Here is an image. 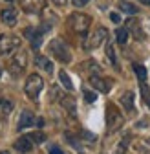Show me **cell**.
I'll use <instances>...</instances> for the list:
<instances>
[{
    "instance_id": "obj_7",
    "label": "cell",
    "mask_w": 150,
    "mask_h": 154,
    "mask_svg": "<svg viewBox=\"0 0 150 154\" xmlns=\"http://www.w3.org/2000/svg\"><path fill=\"white\" fill-rule=\"evenodd\" d=\"M24 68H26V53H24V51L15 53V57H13L11 63H9V72H11L13 75H18Z\"/></svg>"
},
{
    "instance_id": "obj_1",
    "label": "cell",
    "mask_w": 150,
    "mask_h": 154,
    "mask_svg": "<svg viewBox=\"0 0 150 154\" xmlns=\"http://www.w3.org/2000/svg\"><path fill=\"white\" fill-rule=\"evenodd\" d=\"M124 123V118H123V114L114 106V105H108L106 106V125H108V134H114L117 132Z\"/></svg>"
},
{
    "instance_id": "obj_18",
    "label": "cell",
    "mask_w": 150,
    "mask_h": 154,
    "mask_svg": "<svg viewBox=\"0 0 150 154\" xmlns=\"http://www.w3.org/2000/svg\"><path fill=\"white\" fill-rule=\"evenodd\" d=\"M119 8H121V11H124V13H128V15H136V13H137V8H136L134 4H130V2H121Z\"/></svg>"
},
{
    "instance_id": "obj_12",
    "label": "cell",
    "mask_w": 150,
    "mask_h": 154,
    "mask_svg": "<svg viewBox=\"0 0 150 154\" xmlns=\"http://www.w3.org/2000/svg\"><path fill=\"white\" fill-rule=\"evenodd\" d=\"M90 83H92V86H95L99 92H108L110 90V81L101 79V77H97V75H92L90 77Z\"/></svg>"
},
{
    "instance_id": "obj_4",
    "label": "cell",
    "mask_w": 150,
    "mask_h": 154,
    "mask_svg": "<svg viewBox=\"0 0 150 154\" xmlns=\"http://www.w3.org/2000/svg\"><path fill=\"white\" fill-rule=\"evenodd\" d=\"M42 88H44V81H42V77L39 73H31L28 79H26L24 90H26V94H28L29 99H37V97H39V94H40Z\"/></svg>"
},
{
    "instance_id": "obj_27",
    "label": "cell",
    "mask_w": 150,
    "mask_h": 154,
    "mask_svg": "<svg viewBox=\"0 0 150 154\" xmlns=\"http://www.w3.org/2000/svg\"><path fill=\"white\" fill-rule=\"evenodd\" d=\"M50 154H64V152H62L59 147H51V149H50Z\"/></svg>"
},
{
    "instance_id": "obj_10",
    "label": "cell",
    "mask_w": 150,
    "mask_h": 154,
    "mask_svg": "<svg viewBox=\"0 0 150 154\" xmlns=\"http://www.w3.org/2000/svg\"><path fill=\"white\" fill-rule=\"evenodd\" d=\"M2 22L8 24V26H15L16 24V9L15 8H6L2 9Z\"/></svg>"
},
{
    "instance_id": "obj_13",
    "label": "cell",
    "mask_w": 150,
    "mask_h": 154,
    "mask_svg": "<svg viewBox=\"0 0 150 154\" xmlns=\"http://www.w3.org/2000/svg\"><path fill=\"white\" fill-rule=\"evenodd\" d=\"M35 64L39 66V68H42L44 72H48V73L53 72V64H51V61L48 59V57H44V55H37V57H35Z\"/></svg>"
},
{
    "instance_id": "obj_31",
    "label": "cell",
    "mask_w": 150,
    "mask_h": 154,
    "mask_svg": "<svg viewBox=\"0 0 150 154\" xmlns=\"http://www.w3.org/2000/svg\"><path fill=\"white\" fill-rule=\"evenodd\" d=\"M141 4H146V6H150V0H141Z\"/></svg>"
},
{
    "instance_id": "obj_20",
    "label": "cell",
    "mask_w": 150,
    "mask_h": 154,
    "mask_svg": "<svg viewBox=\"0 0 150 154\" xmlns=\"http://www.w3.org/2000/svg\"><path fill=\"white\" fill-rule=\"evenodd\" d=\"M116 37H117V42L119 44H126V41H128V31L124 28H119L116 31Z\"/></svg>"
},
{
    "instance_id": "obj_2",
    "label": "cell",
    "mask_w": 150,
    "mask_h": 154,
    "mask_svg": "<svg viewBox=\"0 0 150 154\" xmlns=\"http://www.w3.org/2000/svg\"><path fill=\"white\" fill-rule=\"evenodd\" d=\"M68 24H70V28H71L73 31L84 35V33L88 31L90 24H92V18H90L88 15H84V13H73V15H70V18H68Z\"/></svg>"
},
{
    "instance_id": "obj_11",
    "label": "cell",
    "mask_w": 150,
    "mask_h": 154,
    "mask_svg": "<svg viewBox=\"0 0 150 154\" xmlns=\"http://www.w3.org/2000/svg\"><path fill=\"white\" fill-rule=\"evenodd\" d=\"M15 149H16L18 152H29V150L33 149V141H31L28 136L18 138V140L15 141Z\"/></svg>"
},
{
    "instance_id": "obj_21",
    "label": "cell",
    "mask_w": 150,
    "mask_h": 154,
    "mask_svg": "<svg viewBox=\"0 0 150 154\" xmlns=\"http://www.w3.org/2000/svg\"><path fill=\"white\" fill-rule=\"evenodd\" d=\"M59 79H61V83H62V85H64V86H66L68 90H73V85H71V79H70V75H68V73H66L64 70H62V72L59 73Z\"/></svg>"
},
{
    "instance_id": "obj_32",
    "label": "cell",
    "mask_w": 150,
    "mask_h": 154,
    "mask_svg": "<svg viewBox=\"0 0 150 154\" xmlns=\"http://www.w3.org/2000/svg\"><path fill=\"white\" fill-rule=\"evenodd\" d=\"M0 154H9V152H8V150H2V152H0Z\"/></svg>"
},
{
    "instance_id": "obj_14",
    "label": "cell",
    "mask_w": 150,
    "mask_h": 154,
    "mask_svg": "<svg viewBox=\"0 0 150 154\" xmlns=\"http://www.w3.org/2000/svg\"><path fill=\"white\" fill-rule=\"evenodd\" d=\"M126 24H128V29L134 33V37L137 38V41H143V38H145V33H143V29L139 28V22L132 18V20H128Z\"/></svg>"
},
{
    "instance_id": "obj_25",
    "label": "cell",
    "mask_w": 150,
    "mask_h": 154,
    "mask_svg": "<svg viewBox=\"0 0 150 154\" xmlns=\"http://www.w3.org/2000/svg\"><path fill=\"white\" fill-rule=\"evenodd\" d=\"M11 108H13V103L11 101H2V110H4V114H9L11 112Z\"/></svg>"
},
{
    "instance_id": "obj_5",
    "label": "cell",
    "mask_w": 150,
    "mask_h": 154,
    "mask_svg": "<svg viewBox=\"0 0 150 154\" xmlns=\"http://www.w3.org/2000/svg\"><path fill=\"white\" fill-rule=\"evenodd\" d=\"M108 37V31L106 28H97L95 31H93L86 41H84V50H93V48H97L104 42V38Z\"/></svg>"
},
{
    "instance_id": "obj_8",
    "label": "cell",
    "mask_w": 150,
    "mask_h": 154,
    "mask_svg": "<svg viewBox=\"0 0 150 154\" xmlns=\"http://www.w3.org/2000/svg\"><path fill=\"white\" fill-rule=\"evenodd\" d=\"M20 6L26 13H40L46 8V0H20Z\"/></svg>"
},
{
    "instance_id": "obj_17",
    "label": "cell",
    "mask_w": 150,
    "mask_h": 154,
    "mask_svg": "<svg viewBox=\"0 0 150 154\" xmlns=\"http://www.w3.org/2000/svg\"><path fill=\"white\" fill-rule=\"evenodd\" d=\"M139 88H141V97L145 99V103H146V105H148V108H150V88H148L143 81L139 83Z\"/></svg>"
},
{
    "instance_id": "obj_23",
    "label": "cell",
    "mask_w": 150,
    "mask_h": 154,
    "mask_svg": "<svg viewBox=\"0 0 150 154\" xmlns=\"http://www.w3.org/2000/svg\"><path fill=\"white\" fill-rule=\"evenodd\" d=\"M126 147H128V140L124 138V140H121V143L117 145V149H116V154H124V152H126Z\"/></svg>"
},
{
    "instance_id": "obj_6",
    "label": "cell",
    "mask_w": 150,
    "mask_h": 154,
    "mask_svg": "<svg viewBox=\"0 0 150 154\" xmlns=\"http://www.w3.org/2000/svg\"><path fill=\"white\" fill-rule=\"evenodd\" d=\"M20 46V38L15 35H0V53H11Z\"/></svg>"
},
{
    "instance_id": "obj_15",
    "label": "cell",
    "mask_w": 150,
    "mask_h": 154,
    "mask_svg": "<svg viewBox=\"0 0 150 154\" xmlns=\"http://www.w3.org/2000/svg\"><path fill=\"white\" fill-rule=\"evenodd\" d=\"M121 105L126 108V112H132L134 110V94L132 92H126L121 95Z\"/></svg>"
},
{
    "instance_id": "obj_34",
    "label": "cell",
    "mask_w": 150,
    "mask_h": 154,
    "mask_svg": "<svg viewBox=\"0 0 150 154\" xmlns=\"http://www.w3.org/2000/svg\"><path fill=\"white\" fill-rule=\"evenodd\" d=\"M0 75H2V70H0Z\"/></svg>"
},
{
    "instance_id": "obj_16",
    "label": "cell",
    "mask_w": 150,
    "mask_h": 154,
    "mask_svg": "<svg viewBox=\"0 0 150 154\" xmlns=\"http://www.w3.org/2000/svg\"><path fill=\"white\" fill-rule=\"evenodd\" d=\"M61 103H62V106H64L66 110H70L71 116L75 114V99H73V97H68V95H66V97L61 99Z\"/></svg>"
},
{
    "instance_id": "obj_19",
    "label": "cell",
    "mask_w": 150,
    "mask_h": 154,
    "mask_svg": "<svg viewBox=\"0 0 150 154\" xmlns=\"http://www.w3.org/2000/svg\"><path fill=\"white\" fill-rule=\"evenodd\" d=\"M28 138H29L33 143H44V141H46L44 132H31V134H28Z\"/></svg>"
},
{
    "instance_id": "obj_26",
    "label": "cell",
    "mask_w": 150,
    "mask_h": 154,
    "mask_svg": "<svg viewBox=\"0 0 150 154\" xmlns=\"http://www.w3.org/2000/svg\"><path fill=\"white\" fill-rule=\"evenodd\" d=\"M84 99H86L88 103H93V101L97 99V95L93 94V92H84Z\"/></svg>"
},
{
    "instance_id": "obj_28",
    "label": "cell",
    "mask_w": 150,
    "mask_h": 154,
    "mask_svg": "<svg viewBox=\"0 0 150 154\" xmlns=\"http://www.w3.org/2000/svg\"><path fill=\"white\" fill-rule=\"evenodd\" d=\"M110 18H112L114 22H121V17H119L117 13H112V15H110Z\"/></svg>"
},
{
    "instance_id": "obj_22",
    "label": "cell",
    "mask_w": 150,
    "mask_h": 154,
    "mask_svg": "<svg viewBox=\"0 0 150 154\" xmlns=\"http://www.w3.org/2000/svg\"><path fill=\"white\" fill-rule=\"evenodd\" d=\"M134 72H136V75L139 77V81H145V79H146V70H145L143 64H134Z\"/></svg>"
},
{
    "instance_id": "obj_33",
    "label": "cell",
    "mask_w": 150,
    "mask_h": 154,
    "mask_svg": "<svg viewBox=\"0 0 150 154\" xmlns=\"http://www.w3.org/2000/svg\"><path fill=\"white\" fill-rule=\"evenodd\" d=\"M8 2H13V0H8Z\"/></svg>"
},
{
    "instance_id": "obj_30",
    "label": "cell",
    "mask_w": 150,
    "mask_h": 154,
    "mask_svg": "<svg viewBox=\"0 0 150 154\" xmlns=\"http://www.w3.org/2000/svg\"><path fill=\"white\" fill-rule=\"evenodd\" d=\"M53 2L57 4V6H64V4H66V0H53Z\"/></svg>"
},
{
    "instance_id": "obj_29",
    "label": "cell",
    "mask_w": 150,
    "mask_h": 154,
    "mask_svg": "<svg viewBox=\"0 0 150 154\" xmlns=\"http://www.w3.org/2000/svg\"><path fill=\"white\" fill-rule=\"evenodd\" d=\"M86 2H88V0H73V4H75V6H77V8H81V6H84Z\"/></svg>"
},
{
    "instance_id": "obj_24",
    "label": "cell",
    "mask_w": 150,
    "mask_h": 154,
    "mask_svg": "<svg viewBox=\"0 0 150 154\" xmlns=\"http://www.w3.org/2000/svg\"><path fill=\"white\" fill-rule=\"evenodd\" d=\"M106 57H108V59L116 64V51H114V46H112V44H108V46H106Z\"/></svg>"
},
{
    "instance_id": "obj_9",
    "label": "cell",
    "mask_w": 150,
    "mask_h": 154,
    "mask_svg": "<svg viewBox=\"0 0 150 154\" xmlns=\"http://www.w3.org/2000/svg\"><path fill=\"white\" fill-rule=\"evenodd\" d=\"M35 123V118H33V114L29 110H24L20 114V118H18V123H16V128L18 130H22V128H28Z\"/></svg>"
},
{
    "instance_id": "obj_3",
    "label": "cell",
    "mask_w": 150,
    "mask_h": 154,
    "mask_svg": "<svg viewBox=\"0 0 150 154\" xmlns=\"http://www.w3.org/2000/svg\"><path fill=\"white\" fill-rule=\"evenodd\" d=\"M50 51L53 53L55 59H59L61 63H70L71 61V53H70V50L64 44L62 38H53L50 42Z\"/></svg>"
}]
</instances>
